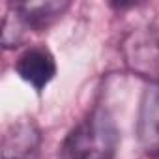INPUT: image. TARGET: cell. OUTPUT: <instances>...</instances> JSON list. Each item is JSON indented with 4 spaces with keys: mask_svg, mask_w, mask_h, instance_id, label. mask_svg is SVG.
<instances>
[{
    "mask_svg": "<svg viewBox=\"0 0 159 159\" xmlns=\"http://www.w3.org/2000/svg\"><path fill=\"white\" fill-rule=\"evenodd\" d=\"M118 131L109 112L98 109L77 124L62 144L60 159H112Z\"/></svg>",
    "mask_w": 159,
    "mask_h": 159,
    "instance_id": "obj_1",
    "label": "cell"
},
{
    "mask_svg": "<svg viewBox=\"0 0 159 159\" xmlns=\"http://www.w3.org/2000/svg\"><path fill=\"white\" fill-rule=\"evenodd\" d=\"M124 56L133 73L159 83V39L152 32H131L124 41Z\"/></svg>",
    "mask_w": 159,
    "mask_h": 159,
    "instance_id": "obj_2",
    "label": "cell"
},
{
    "mask_svg": "<svg viewBox=\"0 0 159 159\" xmlns=\"http://www.w3.org/2000/svg\"><path fill=\"white\" fill-rule=\"evenodd\" d=\"M41 131L32 118L13 122L2 137V159H38Z\"/></svg>",
    "mask_w": 159,
    "mask_h": 159,
    "instance_id": "obj_3",
    "label": "cell"
},
{
    "mask_svg": "<svg viewBox=\"0 0 159 159\" xmlns=\"http://www.w3.org/2000/svg\"><path fill=\"white\" fill-rule=\"evenodd\" d=\"M137 135L142 150L150 157L159 159V83H150L142 94Z\"/></svg>",
    "mask_w": 159,
    "mask_h": 159,
    "instance_id": "obj_4",
    "label": "cell"
},
{
    "mask_svg": "<svg viewBox=\"0 0 159 159\" xmlns=\"http://www.w3.org/2000/svg\"><path fill=\"white\" fill-rule=\"evenodd\" d=\"M15 71L25 83L41 92L56 75V62L49 49L30 47L17 58Z\"/></svg>",
    "mask_w": 159,
    "mask_h": 159,
    "instance_id": "obj_5",
    "label": "cell"
},
{
    "mask_svg": "<svg viewBox=\"0 0 159 159\" xmlns=\"http://www.w3.org/2000/svg\"><path fill=\"white\" fill-rule=\"evenodd\" d=\"M69 6V2H58V0L54 2H21L13 6V13L25 28L39 32L58 21Z\"/></svg>",
    "mask_w": 159,
    "mask_h": 159,
    "instance_id": "obj_6",
    "label": "cell"
}]
</instances>
